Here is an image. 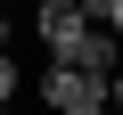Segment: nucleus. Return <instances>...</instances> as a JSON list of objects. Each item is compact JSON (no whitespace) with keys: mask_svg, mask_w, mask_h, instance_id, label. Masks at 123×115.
<instances>
[{"mask_svg":"<svg viewBox=\"0 0 123 115\" xmlns=\"http://www.w3.org/2000/svg\"><path fill=\"white\" fill-rule=\"evenodd\" d=\"M41 107L49 115H115V74H90V66H41Z\"/></svg>","mask_w":123,"mask_h":115,"instance_id":"obj_1","label":"nucleus"},{"mask_svg":"<svg viewBox=\"0 0 123 115\" xmlns=\"http://www.w3.org/2000/svg\"><path fill=\"white\" fill-rule=\"evenodd\" d=\"M90 25H98V17H90V0H41V8H33V41H41L49 58H66Z\"/></svg>","mask_w":123,"mask_h":115,"instance_id":"obj_2","label":"nucleus"},{"mask_svg":"<svg viewBox=\"0 0 123 115\" xmlns=\"http://www.w3.org/2000/svg\"><path fill=\"white\" fill-rule=\"evenodd\" d=\"M115 58H123V33H115V25L98 17V25H90V33H82V41L66 49V58H57V66H90V74H123Z\"/></svg>","mask_w":123,"mask_h":115,"instance_id":"obj_3","label":"nucleus"},{"mask_svg":"<svg viewBox=\"0 0 123 115\" xmlns=\"http://www.w3.org/2000/svg\"><path fill=\"white\" fill-rule=\"evenodd\" d=\"M90 17H107V25L123 33V0H90Z\"/></svg>","mask_w":123,"mask_h":115,"instance_id":"obj_4","label":"nucleus"}]
</instances>
